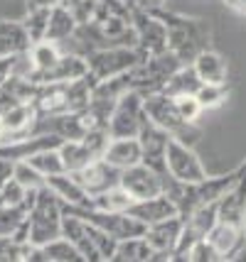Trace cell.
<instances>
[{
    "instance_id": "obj_2",
    "label": "cell",
    "mask_w": 246,
    "mask_h": 262,
    "mask_svg": "<svg viewBox=\"0 0 246 262\" xmlns=\"http://www.w3.org/2000/svg\"><path fill=\"white\" fill-rule=\"evenodd\" d=\"M62 218H64V204L49 191L45 184L37 189L35 201L27 208V240L30 245H47L52 240L62 238Z\"/></svg>"
},
{
    "instance_id": "obj_17",
    "label": "cell",
    "mask_w": 246,
    "mask_h": 262,
    "mask_svg": "<svg viewBox=\"0 0 246 262\" xmlns=\"http://www.w3.org/2000/svg\"><path fill=\"white\" fill-rule=\"evenodd\" d=\"M128 213L133 218H138L141 223H145V228H148L150 223L180 216V208H177V204L167 194H158V196H150V199L133 201V204L128 206Z\"/></svg>"
},
{
    "instance_id": "obj_9",
    "label": "cell",
    "mask_w": 246,
    "mask_h": 262,
    "mask_svg": "<svg viewBox=\"0 0 246 262\" xmlns=\"http://www.w3.org/2000/svg\"><path fill=\"white\" fill-rule=\"evenodd\" d=\"M173 140V135L163 130L160 125H155L150 118L143 123L141 133H138V142H141V152H143V164L153 167L160 174H167L165 167V152H167V142Z\"/></svg>"
},
{
    "instance_id": "obj_6",
    "label": "cell",
    "mask_w": 246,
    "mask_h": 262,
    "mask_svg": "<svg viewBox=\"0 0 246 262\" xmlns=\"http://www.w3.org/2000/svg\"><path fill=\"white\" fill-rule=\"evenodd\" d=\"M130 25L136 32V47L143 57H153L167 49V27L153 10H143L138 5H133Z\"/></svg>"
},
{
    "instance_id": "obj_14",
    "label": "cell",
    "mask_w": 246,
    "mask_h": 262,
    "mask_svg": "<svg viewBox=\"0 0 246 262\" xmlns=\"http://www.w3.org/2000/svg\"><path fill=\"white\" fill-rule=\"evenodd\" d=\"M86 74H89V67H86V59L84 57L62 54L52 69H47V71H32L30 81H35L37 86H42V83H67V81L82 79Z\"/></svg>"
},
{
    "instance_id": "obj_32",
    "label": "cell",
    "mask_w": 246,
    "mask_h": 262,
    "mask_svg": "<svg viewBox=\"0 0 246 262\" xmlns=\"http://www.w3.org/2000/svg\"><path fill=\"white\" fill-rule=\"evenodd\" d=\"M30 57H32V64H35V71H47L57 64V59L62 57L59 47L49 39H42V42H35L30 47Z\"/></svg>"
},
{
    "instance_id": "obj_29",
    "label": "cell",
    "mask_w": 246,
    "mask_h": 262,
    "mask_svg": "<svg viewBox=\"0 0 246 262\" xmlns=\"http://www.w3.org/2000/svg\"><path fill=\"white\" fill-rule=\"evenodd\" d=\"M133 204V196L118 184V186H111L104 194L89 196V206L94 208H101V211H128V206Z\"/></svg>"
},
{
    "instance_id": "obj_31",
    "label": "cell",
    "mask_w": 246,
    "mask_h": 262,
    "mask_svg": "<svg viewBox=\"0 0 246 262\" xmlns=\"http://www.w3.org/2000/svg\"><path fill=\"white\" fill-rule=\"evenodd\" d=\"M27 162H30L45 179H47V177H54V174H62V171H67L64 169V162H62V155H59V147L42 149V152L32 155Z\"/></svg>"
},
{
    "instance_id": "obj_15",
    "label": "cell",
    "mask_w": 246,
    "mask_h": 262,
    "mask_svg": "<svg viewBox=\"0 0 246 262\" xmlns=\"http://www.w3.org/2000/svg\"><path fill=\"white\" fill-rule=\"evenodd\" d=\"M182 228H185V218L173 216L165 218V221H158V223H150L143 235H145V240L150 243V248L155 252H173V257H175Z\"/></svg>"
},
{
    "instance_id": "obj_38",
    "label": "cell",
    "mask_w": 246,
    "mask_h": 262,
    "mask_svg": "<svg viewBox=\"0 0 246 262\" xmlns=\"http://www.w3.org/2000/svg\"><path fill=\"white\" fill-rule=\"evenodd\" d=\"M190 262H222V260H219V252L210 245V240L202 238L192 245V250H190Z\"/></svg>"
},
{
    "instance_id": "obj_8",
    "label": "cell",
    "mask_w": 246,
    "mask_h": 262,
    "mask_svg": "<svg viewBox=\"0 0 246 262\" xmlns=\"http://www.w3.org/2000/svg\"><path fill=\"white\" fill-rule=\"evenodd\" d=\"M165 167L170 171V177H175L182 184H199L202 179H207V169L199 162L197 152L192 149V145L182 142V140H170L167 142V152H165Z\"/></svg>"
},
{
    "instance_id": "obj_23",
    "label": "cell",
    "mask_w": 246,
    "mask_h": 262,
    "mask_svg": "<svg viewBox=\"0 0 246 262\" xmlns=\"http://www.w3.org/2000/svg\"><path fill=\"white\" fill-rule=\"evenodd\" d=\"M32 47V39L25 30L23 20H3L0 17V59L27 52Z\"/></svg>"
},
{
    "instance_id": "obj_43",
    "label": "cell",
    "mask_w": 246,
    "mask_h": 262,
    "mask_svg": "<svg viewBox=\"0 0 246 262\" xmlns=\"http://www.w3.org/2000/svg\"><path fill=\"white\" fill-rule=\"evenodd\" d=\"M8 76H10V74H8V64H5V59H0V86L5 83Z\"/></svg>"
},
{
    "instance_id": "obj_5",
    "label": "cell",
    "mask_w": 246,
    "mask_h": 262,
    "mask_svg": "<svg viewBox=\"0 0 246 262\" xmlns=\"http://www.w3.org/2000/svg\"><path fill=\"white\" fill-rule=\"evenodd\" d=\"M143 59L145 57L138 52V47H104V49H96L86 57V67H89L91 79L104 81L136 69Z\"/></svg>"
},
{
    "instance_id": "obj_3",
    "label": "cell",
    "mask_w": 246,
    "mask_h": 262,
    "mask_svg": "<svg viewBox=\"0 0 246 262\" xmlns=\"http://www.w3.org/2000/svg\"><path fill=\"white\" fill-rule=\"evenodd\" d=\"M145 113L155 125L167 130L175 140H182L187 145H195L199 140V127L195 123H187L175 105V98H170L167 93L155 91L145 96Z\"/></svg>"
},
{
    "instance_id": "obj_33",
    "label": "cell",
    "mask_w": 246,
    "mask_h": 262,
    "mask_svg": "<svg viewBox=\"0 0 246 262\" xmlns=\"http://www.w3.org/2000/svg\"><path fill=\"white\" fill-rule=\"evenodd\" d=\"M195 96H197L202 111H214V108H219V105L226 101L229 83H202Z\"/></svg>"
},
{
    "instance_id": "obj_27",
    "label": "cell",
    "mask_w": 246,
    "mask_h": 262,
    "mask_svg": "<svg viewBox=\"0 0 246 262\" xmlns=\"http://www.w3.org/2000/svg\"><path fill=\"white\" fill-rule=\"evenodd\" d=\"M153 248L145 240V235H136V238H126L116 243V252L111 260L116 262H150L153 260Z\"/></svg>"
},
{
    "instance_id": "obj_41",
    "label": "cell",
    "mask_w": 246,
    "mask_h": 262,
    "mask_svg": "<svg viewBox=\"0 0 246 262\" xmlns=\"http://www.w3.org/2000/svg\"><path fill=\"white\" fill-rule=\"evenodd\" d=\"M64 0H27V8H54Z\"/></svg>"
},
{
    "instance_id": "obj_7",
    "label": "cell",
    "mask_w": 246,
    "mask_h": 262,
    "mask_svg": "<svg viewBox=\"0 0 246 262\" xmlns=\"http://www.w3.org/2000/svg\"><path fill=\"white\" fill-rule=\"evenodd\" d=\"M145 120H148L145 96L133 89L116 103L113 113L108 118V133L111 137H138Z\"/></svg>"
},
{
    "instance_id": "obj_24",
    "label": "cell",
    "mask_w": 246,
    "mask_h": 262,
    "mask_svg": "<svg viewBox=\"0 0 246 262\" xmlns=\"http://www.w3.org/2000/svg\"><path fill=\"white\" fill-rule=\"evenodd\" d=\"M77 27H79V20H77V15L71 12V8H67L64 3H59L54 5L52 10H49V25H47V39L49 42H62V39H67L71 34L77 32Z\"/></svg>"
},
{
    "instance_id": "obj_34",
    "label": "cell",
    "mask_w": 246,
    "mask_h": 262,
    "mask_svg": "<svg viewBox=\"0 0 246 262\" xmlns=\"http://www.w3.org/2000/svg\"><path fill=\"white\" fill-rule=\"evenodd\" d=\"M12 179L15 182H20L27 189V191H37V189H42L47 179L40 174V171L30 164L27 160H20V162H12Z\"/></svg>"
},
{
    "instance_id": "obj_4",
    "label": "cell",
    "mask_w": 246,
    "mask_h": 262,
    "mask_svg": "<svg viewBox=\"0 0 246 262\" xmlns=\"http://www.w3.org/2000/svg\"><path fill=\"white\" fill-rule=\"evenodd\" d=\"M180 67H182V59L177 57L175 52H170V49H165L160 54H153V57H145L136 69H130L133 89L141 91L143 96L163 91V86L167 83V79H170Z\"/></svg>"
},
{
    "instance_id": "obj_42",
    "label": "cell",
    "mask_w": 246,
    "mask_h": 262,
    "mask_svg": "<svg viewBox=\"0 0 246 262\" xmlns=\"http://www.w3.org/2000/svg\"><path fill=\"white\" fill-rule=\"evenodd\" d=\"M224 5H229L232 10L241 12V15H246V0H224Z\"/></svg>"
},
{
    "instance_id": "obj_18",
    "label": "cell",
    "mask_w": 246,
    "mask_h": 262,
    "mask_svg": "<svg viewBox=\"0 0 246 262\" xmlns=\"http://www.w3.org/2000/svg\"><path fill=\"white\" fill-rule=\"evenodd\" d=\"M217 206H219V221L246 228V160L239 182L217 201Z\"/></svg>"
},
{
    "instance_id": "obj_36",
    "label": "cell",
    "mask_w": 246,
    "mask_h": 262,
    "mask_svg": "<svg viewBox=\"0 0 246 262\" xmlns=\"http://www.w3.org/2000/svg\"><path fill=\"white\" fill-rule=\"evenodd\" d=\"M27 218L25 206H0V235H15Z\"/></svg>"
},
{
    "instance_id": "obj_40",
    "label": "cell",
    "mask_w": 246,
    "mask_h": 262,
    "mask_svg": "<svg viewBox=\"0 0 246 262\" xmlns=\"http://www.w3.org/2000/svg\"><path fill=\"white\" fill-rule=\"evenodd\" d=\"M167 0H133V5H138L143 10H158V8H165Z\"/></svg>"
},
{
    "instance_id": "obj_44",
    "label": "cell",
    "mask_w": 246,
    "mask_h": 262,
    "mask_svg": "<svg viewBox=\"0 0 246 262\" xmlns=\"http://www.w3.org/2000/svg\"><path fill=\"white\" fill-rule=\"evenodd\" d=\"M5 140V125H3V113H0V142Z\"/></svg>"
},
{
    "instance_id": "obj_11",
    "label": "cell",
    "mask_w": 246,
    "mask_h": 262,
    "mask_svg": "<svg viewBox=\"0 0 246 262\" xmlns=\"http://www.w3.org/2000/svg\"><path fill=\"white\" fill-rule=\"evenodd\" d=\"M32 133H47L59 140H79L86 133V123H84L82 113H49L40 115L37 113L35 123H32Z\"/></svg>"
},
{
    "instance_id": "obj_13",
    "label": "cell",
    "mask_w": 246,
    "mask_h": 262,
    "mask_svg": "<svg viewBox=\"0 0 246 262\" xmlns=\"http://www.w3.org/2000/svg\"><path fill=\"white\" fill-rule=\"evenodd\" d=\"M74 177L79 179V184L84 186V191L89 196L104 194L111 186L121 184V169H116L113 164H108L104 157L94 160L89 167H84L82 171H74Z\"/></svg>"
},
{
    "instance_id": "obj_26",
    "label": "cell",
    "mask_w": 246,
    "mask_h": 262,
    "mask_svg": "<svg viewBox=\"0 0 246 262\" xmlns=\"http://www.w3.org/2000/svg\"><path fill=\"white\" fill-rule=\"evenodd\" d=\"M202 86L197 71L192 69V64H182L175 74L167 79V83L163 86V93H167L170 98H177V96H192L197 93V89Z\"/></svg>"
},
{
    "instance_id": "obj_21",
    "label": "cell",
    "mask_w": 246,
    "mask_h": 262,
    "mask_svg": "<svg viewBox=\"0 0 246 262\" xmlns=\"http://www.w3.org/2000/svg\"><path fill=\"white\" fill-rule=\"evenodd\" d=\"M37 118V111L32 103H17L8 111H3V125H5V140H17V137L32 135V123Z\"/></svg>"
},
{
    "instance_id": "obj_35",
    "label": "cell",
    "mask_w": 246,
    "mask_h": 262,
    "mask_svg": "<svg viewBox=\"0 0 246 262\" xmlns=\"http://www.w3.org/2000/svg\"><path fill=\"white\" fill-rule=\"evenodd\" d=\"M30 243H23L15 235H0V262H27Z\"/></svg>"
},
{
    "instance_id": "obj_19",
    "label": "cell",
    "mask_w": 246,
    "mask_h": 262,
    "mask_svg": "<svg viewBox=\"0 0 246 262\" xmlns=\"http://www.w3.org/2000/svg\"><path fill=\"white\" fill-rule=\"evenodd\" d=\"M104 160L121 171L133 167V164H141L143 152L138 137H111V142L104 152Z\"/></svg>"
},
{
    "instance_id": "obj_1",
    "label": "cell",
    "mask_w": 246,
    "mask_h": 262,
    "mask_svg": "<svg viewBox=\"0 0 246 262\" xmlns=\"http://www.w3.org/2000/svg\"><path fill=\"white\" fill-rule=\"evenodd\" d=\"M167 27V49L182 59V64H192L199 52L210 49L212 25L202 17H185L180 12L158 8L153 10Z\"/></svg>"
},
{
    "instance_id": "obj_12",
    "label": "cell",
    "mask_w": 246,
    "mask_h": 262,
    "mask_svg": "<svg viewBox=\"0 0 246 262\" xmlns=\"http://www.w3.org/2000/svg\"><path fill=\"white\" fill-rule=\"evenodd\" d=\"M210 245L219 252V260H239V255L246 248V228L244 226H234V223H224L219 221L214 228L210 230Z\"/></svg>"
},
{
    "instance_id": "obj_10",
    "label": "cell",
    "mask_w": 246,
    "mask_h": 262,
    "mask_svg": "<svg viewBox=\"0 0 246 262\" xmlns=\"http://www.w3.org/2000/svg\"><path fill=\"white\" fill-rule=\"evenodd\" d=\"M121 186L133 196V201L150 199V196L163 194V174L141 162L121 171Z\"/></svg>"
},
{
    "instance_id": "obj_22",
    "label": "cell",
    "mask_w": 246,
    "mask_h": 262,
    "mask_svg": "<svg viewBox=\"0 0 246 262\" xmlns=\"http://www.w3.org/2000/svg\"><path fill=\"white\" fill-rule=\"evenodd\" d=\"M47 186L64 206H89V194L84 191V186L71 171L47 177Z\"/></svg>"
},
{
    "instance_id": "obj_30",
    "label": "cell",
    "mask_w": 246,
    "mask_h": 262,
    "mask_svg": "<svg viewBox=\"0 0 246 262\" xmlns=\"http://www.w3.org/2000/svg\"><path fill=\"white\" fill-rule=\"evenodd\" d=\"M49 10L52 8H27V12H25L23 25H25V30H27V34H30V39H32V45L47 39Z\"/></svg>"
},
{
    "instance_id": "obj_28",
    "label": "cell",
    "mask_w": 246,
    "mask_h": 262,
    "mask_svg": "<svg viewBox=\"0 0 246 262\" xmlns=\"http://www.w3.org/2000/svg\"><path fill=\"white\" fill-rule=\"evenodd\" d=\"M94 83L96 81L89 74L67 83V105H69V113H84L89 108L91 93H94Z\"/></svg>"
},
{
    "instance_id": "obj_37",
    "label": "cell",
    "mask_w": 246,
    "mask_h": 262,
    "mask_svg": "<svg viewBox=\"0 0 246 262\" xmlns=\"http://www.w3.org/2000/svg\"><path fill=\"white\" fill-rule=\"evenodd\" d=\"M175 105H177V111H180V115H182L187 123H195L199 118V113H202V105H199L195 93H192V96H177Z\"/></svg>"
},
{
    "instance_id": "obj_16",
    "label": "cell",
    "mask_w": 246,
    "mask_h": 262,
    "mask_svg": "<svg viewBox=\"0 0 246 262\" xmlns=\"http://www.w3.org/2000/svg\"><path fill=\"white\" fill-rule=\"evenodd\" d=\"M62 235L82 252L84 262H101V255L96 252L94 243L89 238V221H84L82 216H77V213H71V211H64V218H62Z\"/></svg>"
},
{
    "instance_id": "obj_39",
    "label": "cell",
    "mask_w": 246,
    "mask_h": 262,
    "mask_svg": "<svg viewBox=\"0 0 246 262\" xmlns=\"http://www.w3.org/2000/svg\"><path fill=\"white\" fill-rule=\"evenodd\" d=\"M99 0H64V5L71 8V12L77 15L79 23H89L94 17V8Z\"/></svg>"
},
{
    "instance_id": "obj_20",
    "label": "cell",
    "mask_w": 246,
    "mask_h": 262,
    "mask_svg": "<svg viewBox=\"0 0 246 262\" xmlns=\"http://www.w3.org/2000/svg\"><path fill=\"white\" fill-rule=\"evenodd\" d=\"M192 69L197 71L202 83H226L229 79V61L212 47L192 59Z\"/></svg>"
},
{
    "instance_id": "obj_25",
    "label": "cell",
    "mask_w": 246,
    "mask_h": 262,
    "mask_svg": "<svg viewBox=\"0 0 246 262\" xmlns=\"http://www.w3.org/2000/svg\"><path fill=\"white\" fill-rule=\"evenodd\" d=\"M59 155H62V162H64V169L67 171H82L84 167H89L94 160V152L84 145V140H64L62 145H59Z\"/></svg>"
}]
</instances>
